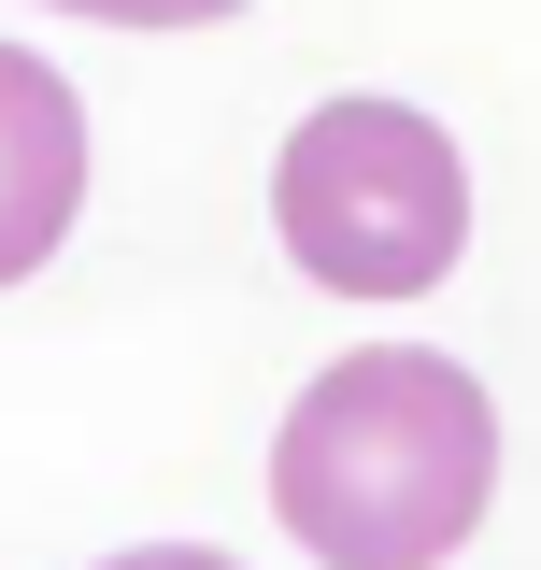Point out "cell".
Masks as SVG:
<instances>
[{"label":"cell","instance_id":"obj_1","mask_svg":"<svg viewBox=\"0 0 541 570\" xmlns=\"http://www.w3.org/2000/svg\"><path fill=\"white\" fill-rule=\"evenodd\" d=\"M499 499V400L427 343L328 356L270 428V513L328 570H442Z\"/></svg>","mask_w":541,"mask_h":570},{"label":"cell","instance_id":"obj_2","mask_svg":"<svg viewBox=\"0 0 541 570\" xmlns=\"http://www.w3.org/2000/svg\"><path fill=\"white\" fill-rule=\"evenodd\" d=\"M270 228L328 299H413L471 243V171L413 100H314L270 171Z\"/></svg>","mask_w":541,"mask_h":570},{"label":"cell","instance_id":"obj_3","mask_svg":"<svg viewBox=\"0 0 541 570\" xmlns=\"http://www.w3.org/2000/svg\"><path fill=\"white\" fill-rule=\"evenodd\" d=\"M86 214V100L58 58L0 43V285H29Z\"/></svg>","mask_w":541,"mask_h":570},{"label":"cell","instance_id":"obj_4","mask_svg":"<svg viewBox=\"0 0 541 570\" xmlns=\"http://www.w3.org/2000/svg\"><path fill=\"white\" fill-rule=\"evenodd\" d=\"M43 14H100V29H214L243 0H43Z\"/></svg>","mask_w":541,"mask_h":570},{"label":"cell","instance_id":"obj_5","mask_svg":"<svg viewBox=\"0 0 541 570\" xmlns=\"http://www.w3.org/2000/svg\"><path fill=\"white\" fill-rule=\"evenodd\" d=\"M100 570H243V557H214V542H142V557H100Z\"/></svg>","mask_w":541,"mask_h":570}]
</instances>
